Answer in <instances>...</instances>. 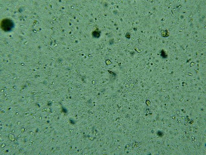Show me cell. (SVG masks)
Instances as JSON below:
<instances>
[{
    "label": "cell",
    "mask_w": 206,
    "mask_h": 155,
    "mask_svg": "<svg viewBox=\"0 0 206 155\" xmlns=\"http://www.w3.org/2000/svg\"><path fill=\"white\" fill-rule=\"evenodd\" d=\"M1 27L3 30L9 31L11 30L13 27V24L11 20L5 19L2 21Z\"/></svg>",
    "instance_id": "cell-1"
}]
</instances>
